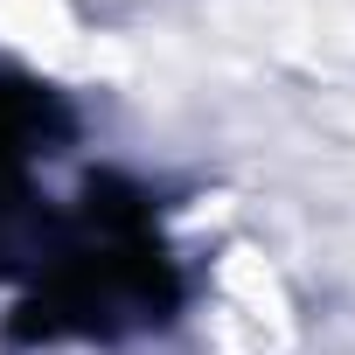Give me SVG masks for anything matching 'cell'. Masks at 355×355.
<instances>
[{"mask_svg":"<svg viewBox=\"0 0 355 355\" xmlns=\"http://www.w3.org/2000/svg\"><path fill=\"white\" fill-rule=\"evenodd\" d=\"M0 42L63 63V56L77 49V21H70L63 0H0Z\"/></svg>","mask_w":355,"mask_h":355,"instance_id":"obj_1","label":"cell"},{"mask_svg":"<svg viewBox=\"0 0 355 355\" xmlns=\"http://www.w3.org/2000/svg\"><path fill=\"white\" fill-rule=\"evenodd\" d=\"M223 293L244 306V320H258L272 341H286V293H279V279L265 272L258 251H230V265H223Z\"/></svg>","mask_w":355,"mask_h":355,"instance_id":"obj_2","label":"cell"}]
</instances>
